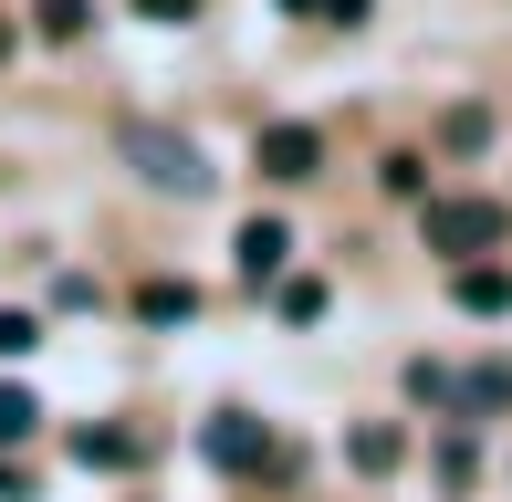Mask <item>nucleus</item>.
<instances>
[{
    "label": "nucleus",
    "mask_w": 512,
    "mask_h": 502,
    "mask_svg": "<svg viewBox=\"0 0 512 502\" xmlns=\"http://www.w3.org/2000/svg\"><path fill=\"white\" fill-rule=\"evenodd\" d=\"M230 251H241V283H272L283 251H293V231H283V220H241V241H230Z\"/></svg>",
    "instance_id": "obj_5"
},
{
    "label": "nucleus",
    "mask_w": 512,
    "mask_h": 502,
    "mask_svg": "<svg viewBox=\"0 0 512 502\" xmlns=\"http://www.w3.org/2000/svg\"><path fill=\"white\" fill-rule=\"evenodd\" d=\"M136 314H147V325H189V314H199V293L157 272V283H136Z\"/></svg>",
    "instance_id": "obj_8"
},
{
    "label": "nucleus",
    "mask_w": 512,
    "mask_h": 502,
    "mask_svg": "<svg viewBox=\"0 0 512 502\" xmlns=\"http://www.w3.org/2000/svg\"><path fill=\"white\" fill-rule=\"evenodd\" d=\"M408 398H418V408H460L471 387H460L450 367H429V356H418V367H408Z\"/></svg>",
    "instance_id": "obj_10"
},
{
    "label": "nucleus",
    "mask_w": 512,
    "mask_h": 502,
    "mask_svg": "<svg viewBox=\"0 0 512 502\" xmlns=\"http://www.w3.org/2000/svg\"><path fill=\"white\" fill-rule=\"evenodd\" d=\"M366 11H377V0H324V21H345V32H356Z\"/></svg>",
    "instance_id": "obj_14"
},
{
    "label": "nucleus",
    "mask_w": 512,
    "mask_h": 502,
    "mask_svg": "<svg viewBox=\"0 0 512 502\" xmlns=\"http://www.w3.org/2000/svg\"><path fill=\"white\" fill-rule=\"evenodd\" d=\"M74 461H84V471H136V461H147V440H136V429H74Z\"/></svg>",
    "instance_id": "obj_6"
},
{
    "label": "nucleus",
    "mask_w": 512,
    "mask_h": 502,
    "mask_svg": "<svg viewBox=\"0 0 512 502\" xmlns=\"http://www.w3.org/2000/svg\"><path fill=\"white\" fill-rule=\"evenodd\" d=\"M42 346V325H32V314H0V356H32Z\"/></svg>",
    "instance_id": "obj_13"
},
{
    "label": "nucleus",
    "mask_w": 512,
    "mask_h": 502,
    "mask_svg": "<svg viewBox=\"0 0 512 502\" xmlns=\"http://www.w3.org/2000/svg\"><path fill=\"white\" fill-rule=\"evenodd\" d=\"M32 419H42V408L21 398V387H0V440H32Z\"/></svg>",
    "instance_id": "obj_12"
},
{
    "label": "nucleus",
    "mask_w": 512,
    "mask_h": 502,
    "mask_svg": "<svg viewBox=\"0 0 512 502\" xmlns=\"http://www.w3.org/2000/svg\"><path fill=\"white\" fill-rule=\"evenodd\" d=\"M0 53H11V21H0Z\"/></svg>",
    "instance_id": "obj_17"
},
{
    "label": "nucleus",
    "mask_w": 512,
    "mask_h": 502,
    "mask_svg": "<svg viewBox=\"0 0 512 502\" xmlns=\"http://www.w3.org/2000/svg\"><path fill=\"white\" fill-rule=\"evenodd\" d=\"M345 461H356V471H398V429H387V419H366L356 440H345Z\"/></svg>",
    "instance_id": "obj_9"
},
{
    "label": "nucleus",
    "mask_w": 512,
    "mask_h": 502,
    "mask_svg": "<svg viewBox=\"0 0 512 502\" xmlns=\"http://www.w3.org/2000/svg\"><path fill=\"white\" fill-rule=\"evenodd\" d=\"M460 314H512V272L502 262H471V272H460Z\"/></svg>",
    "instance_id": "obj_7"
},
{
    "label": "nucleus",
    "mask_w": 512,
    "mask_h": 502,
    "mask_svg": "<svg viewBox=\"0 0 512 502\" xmlns=\"http://www.w3.org/2000/svg\"><path fill=\"white\" fill-rule=\"evenodd\" d=\"M283 11H324V0H283Z\"/></svg>",
    "instance_id": "obj_16"
},
{
    "label": "nucleus",
    "mask_w": 512,
    "mask_h": 502,
    "mask_svg": "<svg viewBox=\"0 0 512 502\" xmlns=\"http://www.w3.org/2000/svg\"><path fill=\"white\" fill-rule=\"evenodd\" d=\"M251 157H262V178H314V168H324V136H314V126H262V136H251Z\"/></svg>",
    "instance_id": "obj_3"
},
{
    "label": "nucleus",
    "mask_w": 512,
    "mask_h": 502,
    "mask_svg": "<svg viewBox=\"0 0 512 502\" xmlns=\"http://www.w3.org/2000/svg\"><path fill=\"white\" fill-rule=\"evenodd\" d=\"M209 461H220V471H251V461H272L262 419H241V408H230V419H209Z\"/></svg>",
    "instance_id": "obj_4"
},
{
    "label": "nucleus",
    "mask_w": 512,
    "mask_h": 502,
    "mask_svg": "<svg viewBox=\"0 0 512 502\" xmlns=\"http://www.w3.org/2000/svg\"><path fill=\"white\" fill-rule=\"evenodd\" d=\"M32 21H42V42H84L95 11H84V0H32Z\"/></svg>",
    "instance_id": "obj_11"
},
{
    "label": "nucleus",
    "mask_w": 512,
    "mask_h": 502,
    "mask_svg": "<svg viewBox=\"0 0 512 502\" xmlns=\"http://www.w3.org/2000/svg\"><path fill=\"white\" fill-rule=\"evenodd\" d=\"M115 157H126L147 189H178V199H199V189H209V157H199L178 126H157V116H126V126H115Z\"/></svg>",
    "instance_id": "obj_1"
},
{
    "label": "nucleus",
    "mask_w": 512,
    "mask_h": 502,
    "mask_svg": "<svg viewBox=\"0 0 512 502\" xmlns=\"http://www.w3.org/2000/svg\"><path fill=\"white\" fill-rule=\"evenodd\" d=\"M136 11H147V21H189L199 0H136Z\"/></svg>",
    "instance_id": "obj_15"
},
{
    "label": "nucleus",
    "mask_w": 512,
    "mask_h": 502,
    "mask_svg": "<svg viewBox=\"0 0 512 502\" xmlns=\"http://www.w3.org/2000/svg\"><path fill=\"white\" fill-rule=\"evenodd\" d=\"M512 231L502 199H429V251H450V262H471V251H492Z\"/></svg>",
    "instance_id": "obj_2"
}]
</instances>
